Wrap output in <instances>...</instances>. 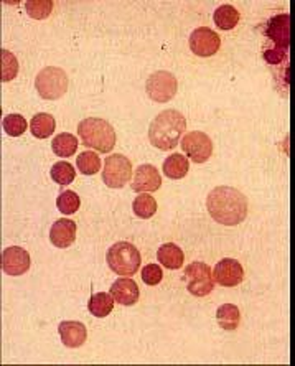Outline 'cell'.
<instances>
[{"mask_svg":"<svg viewBox=\"0 0 295 366\" xmlns=\"http://www.w3.org/2000/svg\"><path fill=\"white\" fill-rule=\"evenodd\" d=\"M162 279H164V272L162 267L159 264H149L142 269V280H144L147 285H157L162 283Z\"/></svg>","mask_w":295,"mask_h":366,"instance_id":"32","label":"cell"},{"mask_svg":"<svg viewBox=\"0 0 295 366\" xmlns=\"http://www.w3.org/2000/svg\"><path fill=\"white\" fill-rule=\"evenodd\" d=\"M132 209L136 213V216L142 218V220H149V218L157 213V202L149 193H141L134 200Z\"/></svg>","mask_w":295,"mask_h":366,"instance_id":"26","label":"cell"},{"mask_svg":"<svg viewBox=\"0 0 295 366\" xmlns=\"http://www.w3.org/2000/svg\"><path fill=\"white\" fill-rule=\"evenodd\" d=\"M0 262H2V264H0L2 266V271L8 276H13V278L25 274V272L30 269V266H32V259H30L29 251L19 246H10L3 249Z\"/></svg>","mask_w":295,"mask_h":366,"instance_id":"11","label":"cell"},{"mask_svg":"<svg viewBox=\"0 0 295 366\" xmlns=\"http://www.w3.org/2000/svg\"><path fill=\"white\" fill-rule=\"evenodd\" d=\"M50 175L51 180L60 183V185H70V183L76 178V170L73 168V165L61 160V162H56L53 165Z\"/></svg>","mask_w":295,"mask_h":366,"instance_id":"29","label":"cell"},{"mask_svg":"<svg viewBox=\"0 0 295 366\" xmlns=\"http://www.w3.org/2000/svg\"><path fill=\"white\" fill-rule=\"evenodd\" d=\"M76 167L83 175H95L101 170V159L96 152H83L76 157Z\"/></svg>","mask_w":295,"mask_h":366,"instance_id":"27","label":"cell"},{"mask_svg":"<svg viewBox=\"0 0 295 366\" xmlns=\"http://www.w3.org/2000/svg\"><path fill=\"white\" fill-rule=\"evenodd\" d=\"M56 129V120L51 114L38 113L33 116L32 122H30V131L37 139H48Z\"/></svg>","mask_w":295,"mask_h":366,"instance_id":"20","label":"cell"},{"mask_svg":"<svg viewBox=\"0 0 295 366\" xmlns=\"http://www.w3.org/2000/svg\"><path fill=\"white\" fill-rule=\"evenodd\" d=\"M267 35L274 40L277 47H280L282 50H287L289 45V15H277L269 22V30Z\"/></svg>","mask_w":295,"mask_h":366,"instance_id":"17","label":"cell"},{"mask_svg":"<svg viewBox=\"0 0 295 366\" xmlns=\"http://www.w3.org/2000/svg\"><path fill=\"white\" fill-rule=\"evenodd\" d=\"M76 239V223L68 218H61L53 223L50 230V241L56 248H70Z\"/></svg>","mask_w":295,"mask_h":366,"instance_id":"14","label":"cell"},{"mask_svg":"<svg viewBox=\"0 0 295 366\" xmlns=\"http://www.w3.org/2000/svg\"><path fill=\"white\" fill-rule=\"evenodd\" d=\"M132 177V162L126 155L113 154L106 159L104 170H102V182L109 189H122Z\"/></svg>","mask_w":295,"mask_h":366,"instance_id":"6","label":"cell"},{"mask_svg":"<svg viewBox=\"0 0 295 366\" xmlns=\"http://www.w3.org/2000/svg\"><path fill=\"white\" fill-rule=\"evenodd\" d=\"M26 13L35 20H45L50 17L53 10V2L51 0H30L25 3Z\"/></svg>","mask_w":295,"mask_h":366,"instance_id":"30","label":"cell"},{"mask_svg":"<svg viewBox=\"0 0 295 366\" xmlns=\"http://www.w3.org/2000/svg\"><path fill=\"white\" fill-rule=\"evenodd\" d=\"M51 150L55 152L58 157H71L78 150V139L73 134H58L51 142Z\"/></svg>","mask_w":295,"mask_h":366,"instance_id":"24","label":"cell"},{"mask_svg":"<svg viewBox=\"0 0 295 366\" xmlns=\"http://www.w3.org/2000/svg\"><path fill=\"white\" fill-rule=\"evenodd\" d=\"M221 47L220 35L214 33L208 26H201L196 29L193 33L190 35V50L195 53L196 56L208 58L213 56L214 53H218Z\"/></svg>","mask_w":295,"mask_h":366,"instance_id":"10","label":"cell"},{"mask_svg":"<svg viewBox=\"0 0 295 366\" xmlns=\"http://www.w3.org/2000/svg\"><path fill=\"white\" fill-rule=\"evenodd\" d=\"M207 208L220 225L238 226L248 216V198L232 186H216L208 193Z\"/></svg>","mask_w":295,"mask_h":366,"instance_id":"1","label":"cell"},{"mask_svg":"<svg viewBox=\"0 0 295 366\" xmlns=\"http://www.w3.org/2000/svg\"><path fill=\"white\" fill-rule=\"evenodd\" d=\"M70 86L68 74L65 70L58 68V66H47L37 74L35 79V88H37L40 97L47 101H56L61 96L66 95Z\"/></svg>","mask_w":295,"mask_h":366,"instance_id":"5","label":"cell"},{"mask_svg":"<svg viewBox=\"0 0 295 366\" xmlns=\"http://www.w3.org/2000/svg\"><path fill=\"white\" fill-rule=\"evenodd\" d=\"M3 131H6L10 137H20L22 134L26 131V127H29V124H26V120L24 116L20 114H8L3 118Z\"/></svg>","mask_w":295,"mask_h":366,"instance_id":"31","label":"cell"},{"mask_svg":"<svg viewBox=\"0 0 295 366\" xmlns=\"http://www.w3.org/2000/svg\"><path fill=\"white\" fill-rule=\"evenodd\" d=\"M106 261L109 269L118 276H134L141 269V253L134 244L120 241L107 249Z\"/></svg>","mask_w":295,"mask_h":366,"instance_id":"4","label":"cell"},{"mask_svg":"<svg viewBox=\"0 0 295 366\" xmlns=\"http://www.w3.org/2000/svg\"><path fill=\"white\" fill-rule=\"evenodd\" d=\"M60 332L61 342L65 347L68 348H79L84 345L88 338V330L84 327V324L76 322V320H68V322H61L58 327Z\"/></svg>","mask_w":295,"mask_h":366,"instance_id":"16","label":"cell"},{"mask_svg":"<svg viewBox=\"0 0 295 366\" xmlns=\"http://www.w3.org/2000/svg\"><path fill=\"white\" fill-rule=\"evenodd\" d=\"M56 207L63 215H73V213L78 212L79 207H81V200H79L78 193L66 190L61 191L60 196L56 198Z\"/></svg>","mask_w":295,"mask_h":366,"instance_id":"28","label":"cell"},{"mask_svg":"<svg viewBox=\"0 0 295 366\" xmlns=\"http://www.w3.org/2000/svg\"><path fill=\"white\" fill-rule=\"evenodd\" d=\"M147 95L154 102H168L177 95L178 81L170 71H155L145 83Z\"/></svg>","mask_w":295,"mask_h":366,"instance_id":"8","label":"cell"},{"mask_svg":"<svg viewBox=\"0 0 295 366\" xmlns=\"http://www.w3.org/2000/svg\"><path fill=\"white\" fill-rule=\"evenodd\" d=\"M213 279L214 283L223 285V287H234V285L243 283L244 269L238 259L225 257L214 266Z\"/></svg>","mask_w":295,"mask_h":366,"instance_id":"12","label":"cell"},{"mask_svg":"<svg viewBox=\"0 0 295 366\" xmlns=\"http://www.w3.org/2000/svg\"><path fill=\"white\" fill-rule=\"evenodd\" d=\"M111 296L120 305L129 307L137 303L141 292H138V285L136 284V280H132L131 278H120L111 287Z\"/></svg>","mask_w":295,"mask_h":366,"instance_id":"15","label":"cell"},{"mask_svg":"<svg viewBox=\"0 0 295 366\" xmlns=\"http://www.w3.org/2000/svg\"><path fill=\"white\" fill-rule=\"evenodd\" d=\"M78 136L83 145L99 154H109L115 145V131L101 118H86L78 124Z\"/></svg>","mask_w":295,"mask_h":366,"instance_id":"3","label":"cell"},{"mask_svg":"<svg viewBox=\"0 0 295 366\" xmlns=\"http://www.w3.org/2000/svg\"><path fill=\"white\" fill-rule=\"evenodd\" d=\"M180 145L183 152L193 160L195 164L208 162L213 155V142L205 132L193 131L182 137Z\"/></svg>","mask_w":295,"mask_h":366,"instance_id":"9","label":"cell"},{"mask_svg":"<svg viewBox=\"0 0 295 366\" xmlns=\"http://www.w3.org/2000/svg\"><path fill=\"white\" fill-rule=\"evenodd\" d=\"M189 170H190V164L185 155L172 154L170 157L165 159L164 162L165 177L172 178V180H180V178L186 177Z\"/></svg>","mask_w":295,"mask_h":366,"instance_id":"18","label":"cell"},{"mask_svg":"<svg viewBox=\"0 0 295 366\" xmlns=\"http://www.w3.org/2000/svg\"><path fill=\"white\" fill-rule=\"evenodd\" d=\"M114 297L107 292H97L95 296H91L88 302V309L93 315L97 317V319H104L113 312L114 309Z\"/></svg>","mask_w":295,"mask_h":366,"instance_id":"21","label":"cell"},{"mask_svg":"<svg viewBox=\"0 0 295 366\" xmlns=\"http://www.w3.org/2000/svg\"><path fill=\"white\" fill-rule=\"evenodd\" d=\"M19 73V60L8 50H0V81L8 83Z\"/></svg>","mask_w":295,"mask_h":366,"instance_id":"25","label":"cell"},{"mask_svg":"<svg viewBox=\"0 0 295 366\" xmlns=\"http://www.w3.org/2000/svg\"><path fill=\"white\" fill-rule=\"evenodd\" d=\"M185 279L189 292L195 297H205L214 289L212 267L205 262H191L185 269Z\"/></svg>","mask_w":295,"mask_h":366,"instance_id":"7","label":"cell"},{"mask_svg":"<svg viewBox=\"0 0 295 366\" xmlns=\"http://www.w3.org/2000/svg\"><path fill=\"white\" fill-rule=\"evenodd\" d=\"M157 259L167 269H180L183 266V251L173 243L162 244L157 251Z\"/></svg>","mask_w":295,"mask_h":366,"instance_id":"19","label":"cell"},{"mask_svg":"<svg viewBox=\"0 0 295 366\" xmlns=\"http://www.w3.org/2000/svg\"><path fill=\"white\" fill-rule=\"evenodd\" d=\"M162 185V175L154 165L144 164L138 165L136 168V175H134L132 190L137 193H154Z\"/></svg>","mask_w":295,"mask_h":366,"instance_id":"13","label":"cell"},{"mask_svg":"<svg viewBox=\"0 0 295 366\" xmlns=\"http://www.w3.org/2000/svg\"><path fill=\"white\" fill-rule=\"evenodd\" d=\"M186 131V119L180 111H162L152 120L149 127V141L160 150H172L180 144Z\"/></svg>","mask_w":295,"mask_h":366,"instance_id":"2","label":"cell"},{"mask_svg":"<svg viewBox=\"0 0 295 366\" xmlns=\"http://www.w3.org/2000/svg\"><path fill=\"white\" fill-rule=\"evenodd\" d=\"M214 25L221 30H232L239 24V12L232 6H221L214 10Z\"/></svg>","mask_w":295,"mask_h":366,"instance_id":"23","label":"cell"},{"mask_svg":"<svg viewBox=\"0 0 295 366\" xmlns=\"http://www.w3.org/2000/svg\"><path fill=\"white\" fill-rule=\"evenodd\" d=\"M216 320L223 330H236L241 324V312L234 303H225L216 310Z\"/></svg>","mask_w":295,"mask_h":366,"instance_id":"22","label":"cell"}]
</instances>
